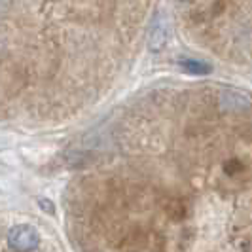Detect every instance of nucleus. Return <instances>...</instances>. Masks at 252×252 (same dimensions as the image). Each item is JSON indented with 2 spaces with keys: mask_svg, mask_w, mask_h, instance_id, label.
<instances>
[{
  "mask_svg": "<svg viewBox=\"0 0 252 252\" xmlns=\"http://www.w3.org/2000/svg\"><path fill=\"white\" fill-rule=\"evenodd\" d=\"M8 245L15 252H32L40 245V233L29 224L13 226L8 233Z\"/></svg>",
  "mask_w": 252,
  "mask_h": 252,
  "instance_id": "1",
  "label": "nucleus"
},
{
  "mask_svg": "<svg viewBox=\"0 0 252 252\" xmlns=\"http://www.w3.org/2000/svg\"><path fill=\"white\" fill-rule=\"evenodd\" d=\"M167 40H169V27H167V21H165L163 15L158 13L154 17V21H152L150 32H148V50L152 53L161 51L165 48V44H167Z\"/></svg>",
  "mask_w": 252,
  "mask_h": 252,
  "instance_id": "2",
  "label": "nucleus"
},
{
  "mask_svg": "<svg viewBox=\"0 0 252 252\" xmlns=\"http://www.w3.org/2000/svg\"><path fill=\"white\" fill-rule=\"evenodd\" d=\"M180 66L189 74H209L211 72V64L203 63V61H195V59H182Z\"/></svg>",
  "mask_w": 252,
  "mask_h": 252,
  "instance_id": "3",
  "label": "nucleus"
},
{
  "mask_svg": "<svg viewBox=\"0 0 252 252\" xmlns=\"http://www.w3.org/2000/svg\"><path fill=\"white\" fill-rule=\"evenodd\" d=\"M184 2H191V0H184Z\"/></svg>",
  "mask_w": 252,
  "mask_h": 252,
  "instance_id": "4",
  "label": "nucleus"
}]
</instances>
